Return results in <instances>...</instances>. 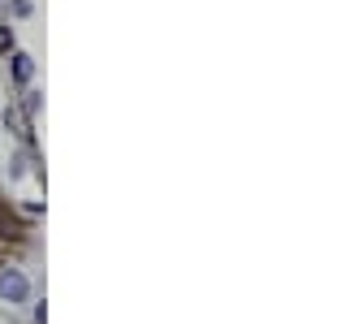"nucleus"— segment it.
I'll use <instances>...</instances> for the list:
<instances>
[{
	"mask_svg": "<svg viewBox=\"0 0 355 324\" xmlns=\"http://www.w3.org/2000/svg\"><path fill=\"white\" fill-rule=\"evenodd\" d=\"M5 294H22V281H17V277H5Z\"/></svg>",
	"mask_w": 355,
	"mask_h": 324,
	"instance_id": "2",
	"label": "nucleus"
},
{
	"mask_svg": "<svg viewBox=\"0 0 355 324\" xmlns=\"http://www.w3.org/2000/svg\"><path fill=\"white\" fill-rule=\"evenodd\" d=\"M0 229H5V238H17V233H22V225H17L13 212H5V208H0Z\"/></svg>",
	"mask_w": 355,
	"mask_h": 324,
	"instance_id": "1",
	"label": "nucleus"
}]
</instances>
